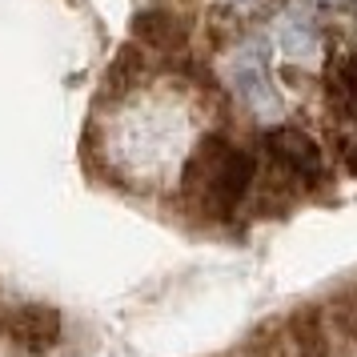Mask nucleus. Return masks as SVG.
<instances>
[{
	"instance_id": "f257e3e1",
	"label": "nucleus",
	"mask_w": 357,
	"mask_h": 357,
	"mask_svg": "<svg viewBox=\"0 0 357 357\" xmlns=\"http://www.w3.org/2000/svg\"><path fill=\"white\" fill-rule=\"evenodd\" d=\"M253 181H257V161H253L245 149L233 145L229 137L209 132V137L193 149V157L185 161L181 189H185V197H189L201 213L229 217V213L249 197Z\"/></svg>"
},
{
	"instance_id": "f03ea898",
	"label": "nucleus",
	"mask_w": 357,
	"mask_h": 357,
	"mask_svg": "<svg viewBox=\"0 0 357 357\" xmlns=\"http://www.w3.org/2000/svg\"><path fill=\"white\" fill-rule=\"evenodd\" d=\"M229 84H233L237 100L257 121H277V116L285 113V100L277 93V84L269 81L265 49H261L257 40H249V45H241V49L233 52V61H229Z\"/></svg>"
},
{
	"instance_id": "7ed1b4c3",
	"label": "nucleus",
	"mask_w": 357,
	"mask_h": 357,
	"mask_svg": "<svg viewBox=\"0 0 357 357\" xmlns=\"http://www.w3.org/2000/svg\"><path fill=\"white\" fill-rule=\"evenodd\" d=\"M265 149H269V161L281 165L285 173H293L297 181H313L325 173V153L321 145L301 132L297 125H281V129L265 132Z\"/></svg>"
},
{
	"instance_id": "20e7f679",
	"label": "nucleus",
	"mask_w": 357,
	"mask_h": 357,
	"mask_svg": "<svg viewBox=\"0 0 357 357\" xmlns=\"http://www.w3.org/2000/svg\"><path fill=\"white\" fill-rule=\"evenodd\" d=\"M281 337L293 357H337L321 305H297L281 325Z\"/></svg>"
},
{
	"instance_id": "39448f33",
	"label": "nucleus",
	"mask_w": 357,
	"mask_h": 357,
	"mask_svg": "<svg viewBox=\"0 0 357 357\" xmlns=\"http://www.w3.org/2000/svg\"><path fill=\"white\" fill-rule=\"evenodd\" d=\"M61 313L49 305H29V309H17L8 321H4V333L17 341L20 349H33V354H45L61 341Z\"/></svg>"
},
{
	"instance_id": "423d86ee",
	"label": "nucleus",
	"mask_w": 357,
	"mask_h": 357,
	"mask_svg": "<svg viewBox=\"0 0 357 357\" xmlns=\"http://www.w3.org/2000/svg\"><path fill=\"white\" fill-rule=\"evenodd\" d=\"M132 33H137L141 45H149L153 52H165V56L181 52L189 45V24L173 8H149V13H141L132 20Z\"/></svg>"
},
{
	"instance_id": "0eeeda50",
	"label": "nucleus",
	"mask_w": 357,
	"mask_h": 357,
	"mask_svg": "<svg viewBox=\"0 0 357 357\" xmlns=\"http://www.w3.org/2000/svg\"><path fill=\"white\" fill-rule=\"evenodd\" d=\"M277 49L285 52L289 61H313L321 52V36H317V24L301 13H285L277 20Z\"/></svg>"
},
{
	"instance_id": "6e6552de",
	"label": "nucleus",
	"mask_w": 357,
	"mask_h": 357,
	"mask_svg": "<svg viewBox=\"0 0 357 357\" xmlns=\"http://www.w3.org/2000/svg\"><path fill=\"white\" fill-rule=\"evenodd\" d=\"M325 325H329V337H333V349L337 354H357V309L349 297H337L321 309Z\"/></svg>"
},
{
	"instance_id": "1a4fd4ad",
	"label": "nucleus",
	"mask_w": 357,
	"mask_h": 357,
	"mask_svg": "<svg viewBox=\"0 0 357 357\" xmlns=\"http://www.w3.org/2000/svg\"><path fill=\"white\" fill-rule=\"evenodd\" d=\"M245 357H293V354L281 337V329H257L245 341Z\"/></svg>"
},
{
	"instance_id": "9d476101",
	"label": "nucleus",
	"mask_w": 357,
	"mask_h": 357,
	"mask_svg": "<svg viewBox=\"0 0 357 357\" xmlns=\"http://www.w3.org/2000/svg\"><path fill=\"white\" fill-rule=\"evenodd\" d=\"M225 4H233V8H245V4H257V0H225Z\"/></svg>"
},
{
	"instance_id": "9b49d317",
	"label": "nucleus",
	"mask_w": 357,
	"mask_h": 357,
	"mask_svg": "<svg viewBox=\"0 0 357 357\" xmlns=\"http://www.w3.org/2000/svg\"><path fill=\"white\" fill-rule=\"evenodd\" d=\"M321 4H329V8H345L349 0H321Z\"/></svg>"
},
{
	"instance_id": "f8f14e48",
	"label": "nucleus",
	"mask_w": 357,
	"mask_h": 357,
	"mask_svg": "<svg viewBox=\"0 0 357 357\" xmlns=\"http://www.w3.org/2000/svg\"><path fill=\"white\" fill-rule=\"evenodd\" d=\"M349 301H354V309H357V285H354V293H349Z\"/></svg>"
}]
</instances>
